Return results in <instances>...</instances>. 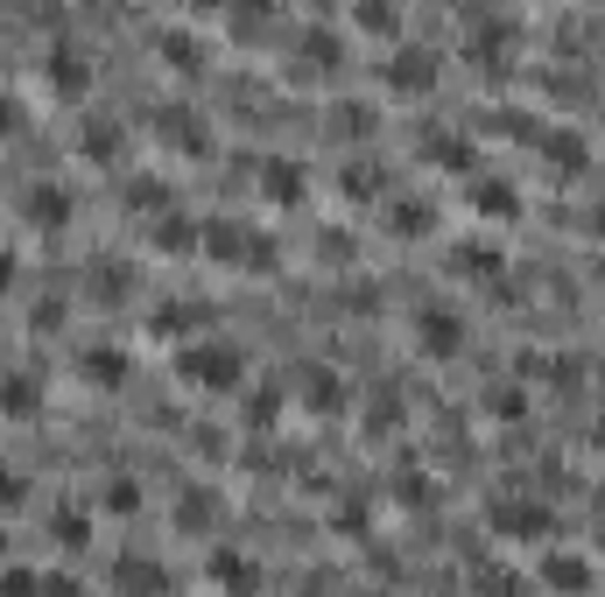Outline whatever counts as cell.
<instances>
[{"mask_svg":"<svg viewBox=\"0 0 605 597\" xmlns=\"http://www.w3.org/2000/svg\"><path fill=\"white\" fill-rule=\"evenodd\" d=\"M176 372H184L190 386H204V394H232V386L247 380V358L226 345V338H190V352L176 358Z\"/></svg>","mask_w":605,"mask_h":597,"instance_id":"obj_1","label":"cell"},{"mask_svg":"<svg viewBox=\"0 0 605 597\" xmlns=\"http://www.w3.org/2000/svg\"><path fill=\"white\" fill-rule=\"evenodd\" d=\"M493 528L500 534H550V506H535V499H500V513H493Z\"/></svg>","mask_w":605,"mask_h":597,"instance_id":"obj_2","label":"cell"},{"mask_svg":"<svg viewBox=\"0 0 605 597\" xmlns=\"http://www.w3.org/2000/svg\"><path fill=\"white\" fill-rule=\"evenodd\" d=\"M457 338H465V323H457L451 309H423V352H430V358H451Z\"/></svg>","mask_w":605,"mask_h":597,"instance_id":"obj_3","label":"cell"},{"mask_svg":"<svg viewBox=\"0 0 605 597\" xmlns=\"http://www.w3.org/2000/svg\"><path fill=\"white\" fill-rule=\"evenodd\" d=\"M162 584H169V576H162L155 562H135V556L113 570V590H121V597H162Z\"/></svg>","mask_w":605,"mask_h":597,"instance_id":"obj_4","label":"cell"},{"mask_svg":"<svg viewBox=\"0 0 605 597\" xmlns=\"http://www.w3.org/2000/svg\"><path fill=\"white\" fill-rule=\"evenodd\" d=\"M28 218H36V226L42 232H56V226H64V218H71V198H64V190H56V183H36V190H28Z\"/></svg>","mask_w":605,"mask_h":597,"instance_id":"obj_5","label":"cell"},{"mask_svg":"<svg viewBox=\"0 0 605 597\" xmlns=\"http://www.w3.org/2000/svg\"><path fill=\"white\" fill-rule=\"evenodd\" d=\"M50 85H56V92H85V56L78 50H71V42H56V50H50Z\"/></svg>","mask_w":605,"mask_h":597,"instance_id":"obj_6","label":"cell"},{"mask_svg":"<svg viewBox=\"0 0 605 597\" xmlns=\"http://www.w3.org/2000/svg\"><path fill=\"white\" fill-rule=\"evenodd\" d=\"M388 78H394V85H430V78H437V56H430V50H402V56L388 64Z\"/></svg>","mask_w":605,"mask_h":597,"instance_id":"obj_7","label":"cell"},{"mask_svg":"<svg viewBox=\"0 0 605 597\" xmlns=\"http://www.w3.org/2000/svg\"><path fill=\"white\" fill-rule=\"evenodd\" d=\"M542 576H550V590H584V584H592V562H584V556H550V570H542Z\"/></svg>","mask_w":605,"mask_h":597,"instance_id":"obj_8","label":"cell"},{"mask_svg":"<svg viewBox=\"0 0 605 597\" xmlns=\"http://www.w3.org/2000/svg\"><path fill=\"white\" fill-rule=\"evenodd\" d=\"M261 183H268V198H282V204H289V198H297V190H303V183H297V162H282V155L268 162V176H261Z\"/></svg>","mask_w":605,"mask_h":597,"instance_id":"obj_9","label":"cell"},{"mask_svg":"<svg viewBox=\"0 0 605 597\" xmlns=\"http://www.w3.org/2000/svg\"><path fill=\"white\" fill-rule=\"evenodd\" d=\"M0 408H8V415H28V408H36V380H22V372H14V380H0Z\"/></svg>","mask_w":605,"mask_h":597,"instance_id":"obj_10","label":"cell"},{"mask_svg":"<svg viewBox=\"0 0 605 597\" xmlns=\"http://www.w3.org/2000/svg\"><path fill=\"white\" fill-rule=\"evenodd\" d=\"M162 134H169L176 148H204L212 134H204V119H162Z\"/></svg>","mask_w":605,"mask_h":597,"instance_id":"obj_11","label":"cell"},{"mask_svg":"<svg viewBox=\"0 0 605 597\" xmlns=\"http://www.w3.org/2000/svg\"><path fill=\"white\" fill-rule=\"evenodd\" d=\"M303 386H310V408H338V380L331 372H303Z\"/></svg>","mask_w":605,"mask_h":597,"instance_id":"obj_12","label":"cell"},{"mask_svg":"<svg viewBox=\"0 0 605 597\" xmlns=\"http://www.w3.org/2000/svg\"><path fill=\"white\" fill-rule=\"evenodd\" d=\"M352 22H360V28H380V36H388L402 14H394V8H352Z\"/></svg>","mask_w":605,"mask_h":597,"instance_id":"obj_13","label":"cell"},{"mask_svg":"<svg viewBox=\"0 0 605 597\" xmlns=\"http://www.w3.org/2000/svg\"><path fill=\"white\" fill-rule=\"evenodd\" d=\"M8 275H14V261H8V253H0V289H8Z\"/></svg>","mask_w":605,"mask_h":597,"instance_id":"obj_14","label":"cell"},{"mask_svg":"<svg viewBox=\"0 0 605 597\" xmlns=\"http://www.w3.org/2000/svg\"><path fill=\"white\" fill-rule=\"evenodd\" d=\"M0 127H14V106H8V99H0Z\"/></svg>","mask_w":605,"mask_h":597,"instance_id":"obj_15","label":"cell"},{"mask_svg":"<svg viewBox=\"0 0 605 597\" xmlns=\"http://www.w3.org/2000/svg\"><path fill=\"white\" fill-rule=\"evenodd\" d=\"M598 499H605V492H598ZM598 528H605V513H598Z\"/></svg>","mask_w":605,"mask_h":597,"instance_id":"obj_16","label":"cell"}]
</instances>
